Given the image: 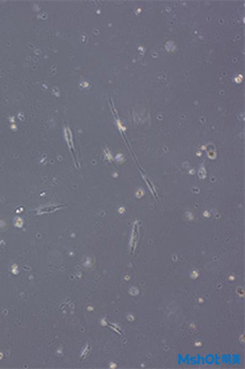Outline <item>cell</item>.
<instances>
[{
  "mask_svg": "<svg viewBox=\"0 0 245 369\" xmlns=\"http://www.w3.org/2000/svg\"><path fill=\"white\" fill-rule=\"evenodd\" d=\"M64 137H66V141H67V144H68V148L71 152V156H73V159H74V163L75 165L78 167V164L76 162V156H75V151H74V142H73V134L70 132V129L68 127H66V131H64Z\"/></svg>",
  "mask_w": 245,
  "mask_h": 369,
  "instance_id": "obj_1",
  "label": "cell"
},
{
  "mask_svg": "<svg viewBox=\"0 0 245 369\" xmlns=\"http://www.w3.org/2000/svg\"><path fill=\"white\" fill-rule=\"evenodd\" d=\"M138 242V221L136 220L134 226H132V233H131V238H130V249L131 253L135 251V248L137 246Z\"/></svg>",
  "mask_w": 245,
  "mask_h": 369,
  "instance_id": "obj_2",
  "label": "cell"
},
{
  "mask_svg": "<svg viewBox=\"0 0 245 369\" xmlns=\"http://www.w3.org/2000/svg\"><path fill=\"white\" fill-rule=\"evenodd\" d=\"M63 205H58V206H54V205H51V206H46V208H41L39 209L37 212L38 213H44V212H52V211H55L58 209H61Z\"/></svg>",
  "mask_w": 245,
  "mask_h": 369,
  "instance_id": "obj_3",
  "label": "cell"
}]
</instances>
